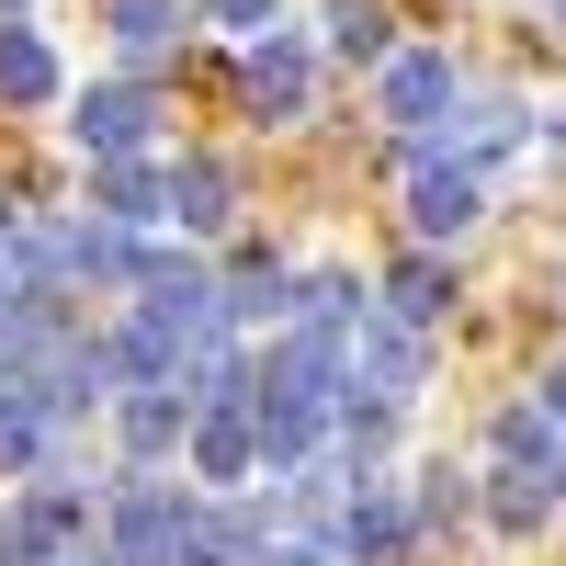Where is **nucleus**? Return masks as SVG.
Instances as JSON below:
<instances>
[{"label":"nucleus","mask_w":566,"mask_h":566,"mask_svg":"<svg viewBox=\"0 0 566 566\" xmlns=\"http://www.w3.org/2000/svg\"><path fill=\"white\" fill-rule=\"evenodd\" d=\"M80 544H91V488L80 476L45 464L23 499H0V566H80Z\"/></svg>","instance_id":"obj_1"},{"label":"nucleus","mask_w":566,"mask_h":566,"mask_svg":"<svg viewBox=\"0 0 566 566\" xmlns=\"http://www.w3.org/2000/svg\"><path fill=\"white\" fill-rule=\"evenodd\" d=\"M340 374H352V397H374V408H408L419 386H431V340H419L408 317L363 306V317L340 328Z\"/></svg>","instance_id":"obj_2"},{"label":"nucleus","mask_w":566,"mask_h":566,"mask_svg":"<svg viewBox=\"0 0 566 566\" xmlns=\"http://www.w3.org/2000/svg\"><path fill=\"white\" fill-rule=\"evenodd\" d=\"M328 544H340V566H408V555H419V510H408V488H397V476H352Z\"/></svg>","instance_id":"obj_3"},{"label":"nucleus","mask_w":566,"mask_h":566,"mask_svg":"<svg viewBox=\"0 0 566 566\" xmlns=\"http://www.w3.org/2000/svg\"><path fill=\"white\" fill-rule=\"evenodd\" d=\"M476 216H488V170H464V159H431V148L408 136V227H419V250L464 239Z\"/></svg>","instance_id":"obj_4"},{"label":"nucleus","mask_w":566,"mask_h":566,"mask_svg":"<svg viewBox=\"0 0 566 566\" xmlns=\"http://www.w3.org/2000/svg\"><path fill=\"white\" fill-rule=\"evenodd\" d=\"M239 103L261 114V125H306V103H317V57H306V34H250V57H239Z\"/></svg>","instance_id":"obj_5"},{"label":"nucleus","mask_w":566,"mask_h":566,"mask_svg":"<svg viewBox=\"0 0 566 566\" xmlns=\"http://www.w3.org/2000/svg\"><path fill=\"white\" fill-rule=\"evenodd\" d=\"M69 136H80V159H148L159 148V103L136 80H103V91H80Z\"/></svg>","instance_id":"obj_6"},{"label":"nucleus","mask_w":566,"mask_h":566,"mask_svg":"<svg viewBox=\"0 0 566 566\" xmlns=\"http://www.w3.org/2000/svg\"><path fill=\"white\" fill-rule=\"evenodd\" d=\"M374 114L408 125V136H431L453 114V57H442V45H397V57L374 69Z\"/></svg>","instance_id":"obj_7"},{"label":"nucleus","mask_w":566,"mask_h":566,"mask_svg":"<svg viewBox=\"0 0 566 566\" xmlns=\"http://www.w3.org/2000/svg\"><path fill=\"white\" fill-rule=\"evenodd\" d=\"M419 148H431V159H464V170H499V159L533 148V114H522V103H453Z\"/></svg>","instance_id":"obj_8"},{"label":"nucleus","mask_w":566,"mask_h":566,"mask_svg":"<svg viewBox=\"0 0 566 566\" xmlns=\"http://www.w3.org/2000/svg\"><path fill=\"white\" fill-rule=\"evenodd\" d=\"M34 397L57 408V419H80V408H114V397H125V363H114V340H80V328H69V340H57V363L34 374Z\"/></svg>","instance_id":"obj_9"},{"label":"nucleus","mask_w":566,"mask_h":566,"mask_svg":"<svg viewBox=\"0 0 566 566\" xmlns=\"http://www.w3.org/2000/svg\"><path fill=\"white\" fill-rule=\"evenodd\" d=\"M181 442H193V476H205V488H250V476H261L250 408H193V431H181Z\"/></svg>","instance_id":"obj_10"},{"label":"nucleus","mask_w":566,"mask_h":566,"mask_svg":"<svg viewBox=\"0 0 566 566\" xmlns=\"http://www.w3.org/2000/svg\"><path fill=\"white\" fill-rule=\"evenodd\" d=\"M80 216H103V227H159L170 216V170L148 159H91V205Z\"/></svg>","instance_id":"obj_11"},{"label":"nucleus","mask_w":566,"mask_h":566,"mask_svg":"<svg viewBox=\"0 0 566 566\" xmlns=\"http://www.w3.org/2000/svg\"><path fill=\"white\" fill-rule=\"evenodd\" d=\"M114 431H125L136 464H159V453H181V431H193V397H181V386H125L114 397Z\"/></svg>","instance_id":"obj_12"},{"label":"nucleus","mask_w":566,"mask_h":566,"mask_svg":"<svg viewBox=\"0 0 566 566\" xmlns=\"http://www.w3.org/2000/svg\"><path fill=\"white\" fill-rule=\"evenodd\" d=\"M170 216L193 227V239H227V227H239V170L227 159H170Z\"/></svg>","instance_id":"obj_13"},{"label":"nucleus","mask_w":566,"mask_h":566,"mask_svg":"<svg viewBox=\"0 0 566 566\" xmlns=\"http://www.w3.org/2000/svg\"><path fill=\"white\" fill-rule=\"evenodd\" d=\"M57 464V408L34 386H0V476H45Z\"/></svg>","instance_id":"obj_14"},{"label":"nucleus","mask_w":566,"mask_h":566,"mask_svg":"<svg viewBox=\"0 0 566 566\" xmlns=\"http://www.w3.org/2000/svg\"><path fill=\"white\" fill-rule=\"evenodd\" d=\"M555 510H566V476H555V464H499V476H488V522H499V533H544Z\"/></svg>","instance_id":"obj_15"},{"label":"nucleus","mask_w":566,"mask_h":566,"mask_svg":"<svg viewBox=\"0 0 566 566\" xmlns=\"http://www.w3.org/2000/svg\"><path fill=\"white\" fill-rule=\"evenodd\" d=\"M216 295H227V328H261V317H295V283H283L272 250H239L216 272Z\"/></svg>","instance_id":"obj_16"},{"label":"nucleus","mask_w":566,"mask_h":566,"mask_svg":"<svg viewBox=\"0 0 566 566\" xmlns=\"http://www.w3.org/2000/svg\"><path fill=\"white\" fill-rule=\"evenodd\" d=\"M57 91H69L57 45H45L34 23H12V12H0V103H57Z\"/></svg>","instance_id":"obj_17"},{"label":"nucleus","mask_w":566,"mask_h":566,"mask_svg":"<svg viewBox=\"0 0 566 566\" xmlns=\"http://www.w3.org/2000/svg\"><path fill=\"white\" fill-rule=\"evenodd\" d=\"M442 306H453V261H442V250H408V261L386 272V317H408V328H431Z\"/></svg>","instance_id":"obj_18"},{"label":"nucleus","mask_w":566,"mask_h":566,"mask_svg":"<svg viewBox=\"0 0 566 566\" xmlns=\"http://www.w3.org/2000/svg\"><path fill=\"white\" fill-rule=\"evenodd\" d=\"M328 57L386 69V57H397V12H386V0H328Z\"/></svg>","instance_id":"obj_19"},{"label":"nucleus","mask_w":566,"mask_h":566,"mask_svg":"<svg viewBox=\"0 0 566 566\" xmlns=\"http://www.w3.org/2000/svg\"><path fill=\"white\" fill-rule=\"evenodd\" d=\"M488 464H566V431H555L533 397H510V408H499V431H488Z\"/></svg>","instance_id":"obj_20"},{"label":"nucleus","mask_w":566,"mask_h":566,"mask_svg":"<svg viewBox=\"0 0 566 566\" xmlns=\"http://www.w3.org/2000/svg\"><path fill=\"white\" fill-rule=\"evenodd\" d=\"M103 23H114V45H125V57L148 69L159 45H170L181 23H193V0H103Z\"/></svg>","instance_id":"obj_21"},{"label":"nucleus","mask_w":566,"mask_h":566,"mask_svg":"<svg viewBox=\"0 0 566 566\" xmlns=\"http://www.w3.org/2000/svg\"><path fill=\"white\" fill-rule=\"evenodd\" d=\"M408 510H419V533H442V522H464L476 510V476L442 453V464H419V488H408Z\"/></svg>","instance_id":"obj_22"},{"label":"nucleus","mask_w":566,"mask_h":566,"mask_svg":"<svg viewBox=\"0 0 566 566\" xmlns=\"http://www.w3.org/2000/svg\"><path fill=\"white\" fill-rule=\"evenodd\" d=\"M283 0H193V23H227V34H272Z\"/></svg>","instance_id":"obj_23"},{"label":"nucleus","mask_w":566,"mask_h":566,"mask_svg":"<svg viewBox=\"0 0 566 566\" xmlns=\"http://www.w3.org/2000/svg\"><path fill=\"white\" fill-rule=\"evenodd\" d=\"M533 408H544L555 431H566V363H544V374H533Z\"/></svg>","instance_id":"obj_24"},{"label":"nucleus","mask_w":566,"mask_h":566,"mask_svg":"<svg viewBox=\"0 0 566 566\" xmlns=\"http://www.w3.org/2000/svg\"><path fill=\"white\" fill-rule=\"evenodd\" d=\"M533 136H544V148H555V159H566V125H533Z\"/></svg>","instance_id":"obj_25"},{"label":"nucleus","mask_w":566,"mask_h":566,"mask_svg":"<svg viewBox=\"0 0 566 566\" xmlns=\"http://www.w3.org/2000/svg\"><path fill=\"white\" fill-rule=\"evenodd\" d=\"M0 12H23V0H0Z\"/></svg>","instance_id":"obj_26"},{"label":"nucleus","mask_w":566,"mask_h":566,"mask_svg":"<svg viewBox=\"0 0 566 566\" xmlns=\"http://www.w3.org/2000/svg\"><path fill=\"white\" fill-rule=\"evenodd\" d=\"M555 476H566V464H555Z\"/></svg>","instance_id":"obj_27"}]
</instances>
